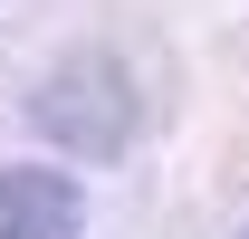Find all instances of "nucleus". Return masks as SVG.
Wrapping results in <instances>:
<instances>
[{
    "mask_svg": "<svg viewBox=\"0 0 249 239\" xmlns=\"http://www.w3.org/2000/svg\"><path fill=\"white\" fill-rule=\"evenodd\" d=\"M29 115H38V134L48 144H67V153H87V163H115L124 144H134V77H124L106 48H87V58H67V67H48L38 77V96H29Z\"/></svg>",
    "mask_w": 249,
    "mask_h": 239,
    "instance_id": "f257e3e1",
    "label": "nucleus"
},
{
    "mask_svg": "<svg viewBox=\"0 0 249 239\" xmlns=\"http://www.w3.org/2000/svg\"><path fill=\"white\" fill-rule=\"evenodd\" d=\"M87 201L67 172H38V163H10L0 172V239H77Z\"/></svg>",
    "mask_w": 249,
    "mask_h": 239,
    "instance_id": "f03ea898",
    "label": "nucleus"
},
{
    "mask_svg": "<svg viewBox=\"0 0 249 239\" xmlns=\"http://www.w3.org/2000/svg\"><path fill=\"white\" fill-rule=\"evenodd\" d=\"M240 239H249V230H240Z\"/></svg>",
    "mask_w": 249,
    "mask_h": 239,
    "instance_id": "7ed1b4c3",
    "label": "nucleus"
}]
</instances>
